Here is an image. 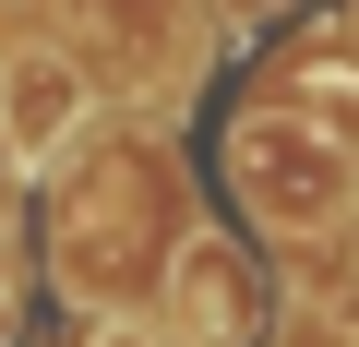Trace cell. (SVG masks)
I'll use <instances>...</instances> for the list:
<instances>
[{
    "label": "cell",
    "instance_id": "obj_5",
    "mask_svg": "<svg viewBox=\"0 0 359 347\" xmlns=\"http://www.w3.org/2000/svg\"><path fill=\"white\" fill-rule=\"evenodd\" d=\"M216 13H228V25H276L287 0H216Z\"/></svg>",
    "mask_w": 359,
    "mask_h": 347
},
{
    "label": "cell",
    "instance_id": "obj_2",
    "mask_svg": "<svg viewBox=\"0 0 359 347\" xmlns=\"http://www.w3.org/2000/svg\"><path fill=\"white\" fill-rule=\"evenodd\" d=\"M168 323L192 335V347H240V335L264 323V299H252V275H240L228 240H192V252L168 264Z\"/></svg>",
    "mask_w": 359,
    "mask_h": 347
},
{
    "label": "cell",
    "instance_id": "obj_4",
    "mask_svg": "<svg viewBox=\"0 0 359 347\" xmlns=\"http://www.w3.org/2000/svg\"><path fill=\"white\" fill-rule=\"evenodd\" d=\"M96 347H192V335H180V323H144V311H108Z\"/></svg>",
    "mask_w": 359,
    "mask_h": 347
},
{
    "label": "cell",
    "instance_id": "obj_1",
    "mask_svg": "<svg viewBox=\"0 0 359 347\" xmlns=\"http://www.w3.org/2000/svg\"><path fill=\"white\" fill-rule=\"evenodd\" d=\"M228 180L264 216V240H323L359 216V156L311 120V108H252L228 132Z\"/></svg>",
    "mask_w": 359,
    "mask_h": 347
},
{
    "label": "cell",
    "instance_id": "obj_3",
    "mask_svg": "<svg viewBox=\"0 0 359 347\" xmlns=\"http://www.w3.org/2000/svg\"><path fill=\"white\" fill-rule=\"evenodd\" d=\"M0 120H13L25 156H48L60 132H84V84H72L60 60H13V72H0Z\"/></svg>",
    "mask_w": 359,
    "mask_h": 347
}]
</instances>
